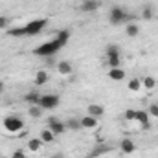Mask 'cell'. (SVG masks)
Instances as JSON below:
<instances>
[{"instance_id":"obj_1","label":"cell","mask_w":158,"mask_h":158,"mask_svg":"<svg viewBox=\"0 0 158 158\" xmlns=\"http://www.w3.org/2000/svg\"><path fill=\"white\" fill-rule=\"evenodd\" d=\"M61 48H63V44H61L57 39H53V40H48V42L37 46V48L33 50V53L39 55V57H52V55H55Z\"/></svg>"},{"instance_id":"obj_2","label":"cell","mask_w":158,"mask_h":158,"mask_svg":"<svg viewBox=\"0 0 158 158\" xmlns=\"http://www.w3.org/2000/svg\"><path fill=\"white\" fill-rule=\"evenodd\" d=\"M129 19H131V15H129L123 7H119V6H112V7H110V13H109V22H110L112 26H119V24L127 22Z\"/></svg>"},{"instance_id":"obj_3","label":"cell","mask_w":158,"mask_h":158,"mask_svg":"<svg viewBox=\"0 0 158 158\" xmlns=\"http://www.w3.org/2000/svg\"><path fill=\"white\" fill-rule=\"evenodd\" d=\"M48 20L46 19H35V20H30L26 26H24V33L26 37H31V35H39L40 31L46 28Z\"/></svg>"},{"instance_id":"obj_4","label":"cell","mask_w":158,"mask_h":158,"mask_svg":"<svg viewBox=\"0 0 158 158\" xmlns=\"http://www.w3.org/2000/svg\"><path fill=\"white\" fill-rule=\"evenodd\" d=\"M4 129L7 132H19L24 129V121L19 116H6L4 118Z\"/></svg>"},{"instance_id":"obj_5","label":"cell","mask_w":158,"mask_h":158,"mask_svg":"<svg viewBox=\"0 0 158 158\" xmlns=\"http://www.w3.org/2000/svg\"><path fill=\"white\" fill-rule=\"evenodd\" d=\"M59 96L57 94H42L40 96V99H39V107L40 109H55L57 105H59Z\"/></svg>"},{"instance_id":"obj_6","label":"cell","mask_w":158,"mask_h":158,"mask_svg":"<svg viewBox=\"0 0 158 158\" xmlns=\"http://www.w3.org/2000/svg\"><path fill=\"white\" fill-rule=\"evenodd\" d=\"M48 129H50L55 136H59V134H63V132L66 131V123L61 121L59 118H55V116H50V118H48Z\"/></svg>"},{"instance_id":"obj_7","label":"cell","mask_w":158,"mask_h":158,"mask_svg":"<svg viewBox=\"0 0 158 158\" xmlns=\"http://www.w3.org/2000/svg\"><path fill=\"white\" fill-rule=\"evenodd\" d=\"M99 0H83L81 4H79V9L83 11V13H94L98 7H99Z\"/></svg>"},{"instance_id":"obj_8","label":"cell","mask_w":158,"mask_h":158,"mask_svg":"<svg viewBox=\"0 0 158 158\" xmlns=\"http://www.w3.org/2000/svg\"><path fill=\"white\" fill-rule=\"evenodd\" d=\"M112 151V147L110 145H107V143H99V145H96L92 151H90V155L88 158H98V156H103L105 153H110Z\"/></svg>"},{"instance_id":"obj_9","label":"cell","mask_w":158,"mask_h":158,"mask_svg":"<svg viewBox=\"0 0 158 158\" xmlns=\"http://www.w3.org/2000/svg\"><path fill=\"white\" fill-rule=\"evenodd\" d=\"M119 149H121V153H123V155H131V153H134V151H136V143H134L131 138H123V140H121V143H119Z\"/></svg>"},{"instance_id":"obj_10","label":"cell","mask_w":158,"mask_h":158,"mask_svg":"<svg viewBox=\"0 0 158 158\" xmlns=\"http://www.w3.org/2000/svg\"><path fill=\"white\" fill-rule=\"evenodd\" d=\"M149 112L147 110H136V118H134V121H138L143 129H149Z\"/></svg>"},{"instance_id":"obj_11","label":"cell","mask_w":158,"mask_h":158,"mask_svg":"<svg viewBox=\"0 0 158 158\" xmlns=\"http://www.w3.org/2000/svg\"><path fill=\"white\" fill-rule=\"evenodd\" d=\"M57 72L61 76H70L74 72V66H72L70 61H61V63H57Z\"/></svg>"},{"instance_id":"obj_12","label":"cell","mask_w":158,"mask_h":158,"mask_svg":"<svg viewBox=\"0 0 158 158\" xmlns=\"http://www.w3.org/2000/svg\"><path fill=\"white\" fill-rule=\"evenodd\" d=\"M79 121H81V127H83V129H96V127H98V118H94V116H90V114L83 116Z\"/></svg>"},{"instance_id":"obj_13","label":"cell","mask_w":158,"mask_h":158,"mask_svg":"<svg viewBox=\"0 0 158 158\" xmlns=\"http://www.w3.org/2000/svg\"><path fill=\"white\" fill-rule=\"evenodd\" d=\"M86 112H88L90 116H94V118H101V116L105 114V109H103L101 105H96V103H92V105H88Z\"/></svg>"},{"instance_id":"obj_14","label":"cell","mask_w":158,"mask_h":158,"mask_svg":"<svg viewBox=\"0 0 158 158\" xmlns=\"http://www.w3.org/2000/svg\"><path fill=\"white\" fill-rule=\"evenodd\" d=\"M109 79H112V81H123L125 79V70L123 68H110L109 70Z\"/></svg>"},{"instance_id":"obj_15","label":"cell","mask_w":158,"mask_h":158,"mask_svg":"<svg viewBox=\"0 0 158 158\" xmlns=\"http://www.w3.org/2000/svg\"><path fill=\"white\" fill-rule=\"evenodd\" d=\"M40 96H42V94H39L37 90H31V92H28V94L24 96V99H26V101H28L30 105H39Z\"/></svg>"},{"instance_id":"obj_16","label":"cell","mask_w":158,"mask_h":158,"mask_svg":"<svg viewBox=\"0 0 158 158\" xmlns=\"http://www.w3.org/2000/svg\"><path fill=\"white\" fill-rule=\"evenodd\" d=\"M48 79H50L48 72H46V70H39V72L35 74V85H37V86H42V85L48 83Z\"/></svg>"},{"instance_id":"obj_17","label":"cell","mask_w":158,"mask_h":158,"mask_svg":"<svg viewBox=\"0 0 158 158\" xmlns=\"http://www.w3.org/2000/svg\"><path fill=\"white\" fill-rule=\"evenodd\" d=\"M39 138L42 140V143H52V142L55 140V134H53L50 129H44V131H40Z\"/></svg>"},{"instance_id":"obj_18","label":"cell","mask_w":158,"mask_h":158,"mask_svg":"<svg viewBox=\"0 0 158 158\" xmlns=\"http://www.w3.org/2000/svg\"><path fill=\"white\" fill-rule=\"evenodd\" d=\"M40 147H42V140H40V138H31V140L28 142V149H30L31 153H39Z\"/></svg>"},{"instance_id":"obj_19","label":"cell","mask_w":158,"mask_h":158,"mask_svg":"<svg viewBox=\"0 0 158 158\" xmlns=\"http://www.w3.org/2000/svg\"><path fill=\"white\" fill-rule=\"evenodd\" d=\"M127 86H129V90H131V92H140V90L143 88V85H142V79H138V77L131 79Z\"/></svg>"},{"instance_id":"obj_20","label":"cell","mask_w":158,"mask_h":158,"mask_svg":"<svg viewBox=\"0 0 158 158\" xmlns=\"http://www.w3.org/2000/svg\"><path fill=\"white\" fill-rule=\"evenodd\" d=\"M153 15H155L153 6H151V4H145V6H143V9H142V19H143V20H151V19H153Z\"/></svg>"},{"instance_id":"obj_21","label":"cell","mask_w":158,"mask_h":158,"mask_svg":"<svg viewBox=\"0 0 158 158\" xmlns=\"http://www.w3.org/2000/svg\"><path fill=\"white\" fill-rule=\"evenodd\" d=\"M55 39H57L61 44H63V46H64V44L70 40V30H61V31L57 33V37H55Z\"/></svg>"},{"instance_id":"obj_22","label":"cell","mask_w":158,"mask_h":158,"mask_svg":"<svg viewBox=\"0 0 158 158\" xmlns=\"http://www.w3.org/2000/svg\"><path fill=\"white\" fill-rule=\"evenodd\" d=\"M107 64H109L110 68H119V64H121V55H110V57H107Z\"/></svg>"},{"instance_id":"obj_23","label":"cell","mask_w":158,"mask_h":158,"mask_svg":"<svg viewBox=\"0 0 158 158\" xmlns=\"http://www.w3.org/2000/svg\"><path fill=\"white\" fill-rule=\"evenodd\" d=\"M42 110L44 109H40L39 105H31L30 109H28V114L31 116V118H35V119H39L40 116H42Z\"/></svg>"},{"instance_id":"obj_24","label":"cell","mask_w":158,"mask_h":158,"mask_svg":"<svg viewBox=\"0 0 158 158\" xmlns=\"http://www.w3.org/2000/svg\"><path fill=\"white\" fill-rule=\"evenodd\" d=\"M138 33H140V26H138V24H127V35H129L131 39L138 37Z\"/></svg>"},{"instance_id":"obj_25","label":"cell","mask_w":158,"mask_h":158,"mask_svg":"<svg viewBox=\"0 0 158 158\" xmlns=\"http://www.w3.org/2000/svg\"><path fill=\"white\" fill-rule=\"evenodd\" d=\"M64 123H66V129H72V131H79V129H83V127H81V121H79V119H76V118L66 119Z\"/></svg>"},{"instance_id":"obj_26","label":"cell","mask_w":158,"mask_h":158,"mask_svg":"<svg viewBox=\"0 0 158 158\" xmlns=\"http://www.w3.org/2000/svg\"><path fill=\"white\" fill-rule=\"evenodd\" d=\"M105 53H107V57H110V55H121L118 44H109V46L105 48Z\"/></svg>"},{"instance_id":"obj_27","label":"cell","mask_w":158,"mask_h":158,"mask_svg":"<svg viewBox=\"0 0 158 158\" xmlns=\"http://www.w3.org/2000/svg\"><path fill=\"white\" fill-rule=\"evenodd\" d=\"M142 85H143L147 90H153V88L156 86V81H155L153 77H143L142 79Z\"/></svg>"},{"instance_id":"obj_28","label":"cell","mask_w":158,"mask_h":158,"mask_svg":"<svg viewBox=\"0 0 158 158\" xmlns=\"http://www.w3.org/2000/svg\"><path fill=\"white\" fill-rule=\"evenodd\" d=\"M123 118L127 119V121H134V118H136V110H134V109H127L125 114H123Z\"/></svg>"},{"instance_id":"obj_29","label":"cell","mask_w":158,"mask_h":158,"mask_svg":"<svg viewBox=\"0 0 158 158\" xmlns=\"http://www.w3.org/2000/svg\"><path fill=\"white\" fill-rule=\"evenodd\" d=\"M7 26H9V19L0 15V30H7Z\"/></svg>"},{"instance_id":"obj_30","label":"cell","mask_w":158,"mask_h":158,"mask_svg":"<svg viewBox=\"0 0 158 158\" xmlns=\"http://www.w3.org/2000/svg\"><path fill=\"white\" fill-rule=\"evenodd\" d=\"M147 112H149V116H153V118H158V105H156V103H153V105L149 107V110H147Z\"/></svg>"},{"instance_id":"obj_31","label":"cell","mask_w":158,"mask_h":158,"mask_svg":"<svg viewBox=\"0 0 158 158\" xmlns=\"http://www.w3.org/2000/svg\"><path fill=\"white\" fill-rule=\"evenodd\" d=\"M11 158H26V153H24L22 149H17V151H13Z\"/></svg>"},{"instance_id":"obj_32","label":"cell","mask_w":158,"mask_h":158,"mask_svg":"<svg viewBox=\"0 0 158 158\" xmlns=\"http://www.w3.org/2000/svg\"><path fill=\"white\" fill-rule=\"evenodd\" d=\"M50 158H64V156H63L61 153H55V155H52V156H50Z\"/></svg>"},{"instance_id":"obj_33","label":"cell","mask_w":158,"mask_h":158,"mask_svg":"<svg viewBox=\"0 0 158 158\" xmlns=\"http://www.w3.org/2000/svg\"><path fill=\"white\" fill-rule=\"evenodd\" d=\"M2 92H4V83L0 81V94H2Z\"/></svg>"}]
</instances>
